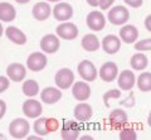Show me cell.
Wrapping results in <instances>:
<instances>
[{
    "label": "cell",
    "instance_id": "cell-1",
    "mask_svg": "<svg viewBox=\"0 0 151 140\" xmlns=\"http://www.w3.org/2000/svg\"><path fill=\"white\" fill-rule=\"evenodd\" d=\"M30 130L29 123L23 119V118H17L14 119L10 125H9V134L14 139H24L28 136Z\"/></svg>",
    "mask_w": 151,
    "mask_h": 140
},
{
    "label": "cell",
    "instance_id": "cell-2",
    "mask_svg": "<svg viewBox=\"0 0 151 140\" xmlns=\"http://www.w3.org/2000/svg\"><path fill=\"white\" fill-rule=\"evenodd\" d=\"M107 19L113 25H124L130 19V12L124 5H116L110 9L107 14Z\"/></svg>",
    "mask_w": 151,
    "mask_h": 140
},
{
    "label": "cell",
    "instance_id": "cell-3",
    "mask_svg": "<svg viewBox=\"0 0 151 140\" xmlns=\"http://www.w3.org/2000/svg\"><path fill=\"white\" fill-rule=\"evenodd\" d=\"M54 82L59 90H67L74 82V72L70 68H60L55 73Z\"/></svg>",
    "mask_w": 151,
    "mask_h": 140
},
{
    "label": "cell",
    "instance_id": "cell-4",
    "mask_svg": "<svg viewBox=\"0 0 151 140\" xmlns=\"http://www.w3.org/2000/svg\"><path fill=\"white\" fill-rule=\"evenodd\" d=\"M54 19L58 22H67L73 17V8L70 4L65 1H58L55 3L54 8L52 9Z\"/></svg>",
    "mask_w": 151,
    "mask_h": 140
},
{
    "label": "cell",
    "instance_id": "cell-5",
    "mask_svg": "<svg viewBox=\"0 0 151 140\" xmlns=\"http://www.w3.org/2000/svg\"><path fill=\"white\" fill-rule=\"evenodd\" d=\"M78 33L79 32H78L77 25H76L74 23H70V22L60 23L55 29V34L58 35V38H62V39H65V40L76 39Z\"/></svg>",
    "mask_w": 151,
    "mask_h": 140
},
{
    "label": "cell",
    "instance_id": "cell-6",
    "mask_svg": "<svg viewBox=\"0 0 151 140\" xmlns=\"http://www.w3.org/2000/svg\"><path fill=\"white\" fill-rule=\"evenodd\" d=\"M77 71L79 73V76H81L86 82H92V81L96 80L97 76H98V71H97L96 66L88 59H84L78 64Z\"/></svg>",
    "mask_w": 151,
    "mask_h": 140
},
{
    "label": "cell",
    "instance_id": "cell-7",
    "mask_svg": "<svg viewBox=\"0 0 151 140\" xmlns=\"http://www.w3.org/2000/svg\"><path fill=\"white\" fill-rule=\"evenodd\" d=\"M87 27L93 32H101L103 28L106 27V18L103 15L102 12L93 10L89 12L86 18Z\"/></svg>",
    "mask_w": 151,
    "mask_h": 140
},
{
    "label": "cell",
    "instance_id": "cell-8",
    "mask_svg": "<svg viewBox=\"0 0 151 140\" xmlns=\"http://www.w3.org/2000/svg\"><path fill=\"white\" fill-rule=\"evenodd\" d=\"M47 63H48V59L45 57V53L42 52H33L27 59V67L33 72H39L44 69Z\"/></svg>",
    "mask_w": 151,
    "mask_h": 140
},
{
    "label": "cell",
    "instance_id": "cell-9",
    "mask_svg": "<svg viewBox=\"0 0 151 140\" xmlns=\"http://www.w3.org/2000/svg\"><path fill=\"white\" fill-rule=\"evenodd\" d=\"M117 85L122 91H131L136 85V76L130 69H124L121 73L117 74Z\"/></svg>",
    "mask_w": 151,
    "mask_h": 140
},
{
    "label": "cell",
    "instance_id": "cell-10",
    "mask_svg": "<svg viewBox=\"0 0 151 140\" xmlns=\"http://www.w3.org/2000/svg\"><path fill=\"white\" fill-rule=\"evenodd\" d=\"M22 109H23L24 115L27 116V118H29V119L39 118V116L42 115V113H43V106H42V104L38 100L32 99V97L23 104Z\"/></svg>",
    "mask_w": 151,
    "mask_h": 140
},
{
    "label": "cell",
    "instance_id": "cell-11",
    "mask_svg": "<svg viewBox=\"0 0 151 140\" xmlns=\"http://www.w3.org/2000/svg\"><path fill=\"white\" fill-rule=\"evenodd\" d=\"M117 74H119V67L115 62H106L103 63L100 71H98V76L101 77L103 82H113L116 80Z\"/></svg>",
    "mask_w": 151,
    "mask_h": 140
},
{
    "label": "cell",
    "instance_id": "cell-12",
    "mask_svg": "<svg viewBox=\"0 0 151 140\" xmlns=\"http://www.w3.org/2000/svg\"><path fill=\"white\" fill-rule=\"evenodd\" d=\"M70 87H72V95L77 101H87L91 96V87L84 81L73 82Z\"/></svg>",
    "mask_w": 151,
    "mask_h": 140
},
{
    "label": "cell",
    "instance_id": "cell-13",
    "mask_svg": "<svg viewBox=\"0 0 151 140\" xmlns=\"http://www.w3.org/2000/svg\"><path fill=\"white\" fill-rule=\"evenodd\" d=\"M127 121H129V116H127L126 111H124L122 109L112 110L108 115V123L111 124L113 129H122L127 125Z\"/></svg>",
    "mask_w": 151,
    "mask_h": 140
},
{
    "label": "cell",
    "instance_id": "cell-14",
    "mask_svg": "<svg viewBox=\"0 0 151 140\" xmlns=\"http://www.w3.org/2000/svg\"><path fill=\"white\" fill-rule=\"evenodd\" d=\"M6 76L10 81L14 82H22L25 80L27 69L25 66L22 63H10L6 68Z\"/></svg>",
    "mask_w": 151,
    "mask_h": 140
},
{
    "label": "cell",
    "instance_id": "cell-15",
    "mask_svg": "<svg viewBox=\"0 0 151 140\" xmlns=\"http://www.w3.org/2000/svg\"><path fill=\"white\" fill-rule=\"evenodd\" d=\"M60 47V40L57 34H45L40 39V48L45 53H55Z\"/></svg>",
    "mask_w": 151,
    "mask_h": 140
},
{
    "label": "cell",
    "instance_id": "cell-16",
    "mask_svg": "<svg viewBox=\"0 0 151 140\" xmlns=\"http://www.w3.org/2000/svg\"><path fill=\"white\" fill-rule=\"evenodd\" d=\"M73 115H74L76 120L81 121V123H86V121H88L93 115L92 106L89 104H87V102L81 101L79 104L76 105L74 110H73Z\"/></svg>",
    "mask_w": 151,
    "mask_h": 140
},
{
    "label": "cell",
    "instance_id": "cell-17",
    "mask_svg": "<svg viewBox=\"0 0 151 140\" xmlns=\"http://www.w3.org/2000/svg\"><path fill=\"white\" fill-rule=\"evenodd\" d=\"M33 18L39 22H44L50 17L52 14V8L48 1H39L37 3L32 9Z\"/></svg>",
    "mask_w": 151,
    "mask_h": 140
},
{
    "label": "cell",
    "instance_id": "cell-18",
    "mask_svg": "<svg viewBox=\"0 0 151 140\" xmlns=\"http://www.w3.org/2000/svg\"><path fill=\"white\" fill-rule=\"evenodd\" d=\"M121 48V39L115 34H108L102 39V49L107 54H115Z\"/></svg>",
    "mask_w": 151,
    "mask_h": 140
},
{
    "label": "cell",
    "instance_id": "cell-19",
    "mask_svg": "<svg viewBox=\"0 0 151 140\" xmlns=\"http://www.w3.org/2000/svg\"><path fill=\"white\" fill-rule=\"evenodd\" d=\"M121 42H125L127 44L135 43L139 38V30L137 28L132 24H126L120 29V37Z\"/></svg>",
    "mask_w": 151,
    "mask_h": 140
},
{
    "label": "cell",
    "instance_id": "cell-20",
    "mask_svg": "<svg viewBox=\"0 0 151 140\" xmlns=\"http://www.w3.org/2000/svg\"><path fill=\"white\" fill-rule=\"evenodd\" d=\"M79 133H81V130H79L78 124L76 121L69 120L63 125L60 136L64 140H76L79 138Z\"/></svg>",
    "mask_w": 151,
    "mask_h": 140
},
{
    "label": "cell",
    "instance_id": "cell-21",
    "mask_svg": "<svg viewBox=\"0 0 151 140\" xmlns=\"http://www.w3.org/2000/svg\"><path fill=\"white\" fill-rule=\"evenodd\" d=\"M40 99L47 105H52L58 102L62 99V91L55 87H45L43 91L40 92Z\"/></svg>",
    "mask_w": 151,
    "mask_h": 140
},
{
    "label": "cell",
    "instance_id": "cell-22",
    "mask_svg": "<svg viewBox=\"0 0 151 140\" xmlns=\"http://www.w3.org/2000/svg\"><path fill=\"white\" fill-rule=\"evenodd\" d=\"M5 35L8 37V39L13 42L14 44H18V45H23L27 43V35L24 32H22L19 28L17 27H8L5 29Z\"/></svg>",
    "mask_w": 151,
    "mask_h": 140
},
{
    "label": "cell",
    "instance_id": "cell-23",
    "mask_svg": "<svg viewBox=\"0 0 151 140\" xmlns=\"http://www.w3.org/2000/svg\"><path fill=\"white\" fill-rule=\"evenodd\" d=\"M17 18V10L13 4L1 1L0 3V22L10 23Z\"/></svg>",
    "mask_w": 151,
    "mask_h": 140
},
{
    "label": "cell",
    "instance_id": "cell-24",
    "mask_svg": "<svg viewBox=\"0 0 151 140\" xmlns=\"http://www.w3.org/2000/svg\"><path fill=\"white\" fill-rule=\"evenodd\" d=\"M81 45L84 51H87V52H96V51H98V48L101 47V43H100V40H98L96 34L88 33L82 38Z\"/></svg>",
    "mask_w": 151,
    "mask_h": 140
},
{
    "label": "cell",
    "instance_id": "cell-25",
    "mask_svg": "<svg viewBox=\"0 0 151 140\" xmlns=\"http://www.w3.org/2000/svg\"><path fill=\"white\" fill-rule=\"evenodd\" d=\"M130 64L132 69H135V71H144L149 66V58L144 53H135L131 57Z\"/></svg>",
    "mask_w": 151,
    "mask_h": 140
},
{
    "label": "cell",
    "instance_id": "cell-26",
    "mask_svg": "<svg viewBox=\"0 0 151 140\" xmlns=\"http://www.w3.org/2000/svg\"><path fill=\"white\" fill-rule=\"evenodd\" d=\"M23 93L28 97H34L39 93V83L34 80H27L22 86Z\"/></svg>",
    "mask_w": 151,
    "mask_h": 140
},
{
    "label": "cell",
    "instance_id": "cell-27",
    "mask_svg": "<svg viewBox=\"0 0 151 140\" xmlns=\"http://www.w3.org/2000/svg\"><path fill=\"white\" fill-rule=\"evenodd\" d=\"M137 87L141 92L151 91V73L150 72H142L137 77Z\"/></svg>",
    "mask_w": 151,
    "mask_h": 140
},
{
    "label": "cell",
    "instance_id": "cell-28",
    "mask_svg": "<svg viewBox=\"0 0 151 140\" xmlns=\"http://www.w3.org/2000/svg\"><path fill=\"white\" fill-rule=\"evenodd\" d=\"M34 133L37 135H39V136H45V135H48L49 131L48 129H47V124H45V118H37L35 123H34Z\"/></svg>",
    "mask_w": 151,
    "mask_h": 140
},
{
    "label": "cell",
    "instance_id": "cell-29",
    "mask_svg": "<svg viewBox=\"0 0 151 140\" xmlns=\"http://www.w3.org/2000/svg\"><path fill=\"white\" fill-rule=\"evenodd\" d=\"M120 139L121 140H136L137 139V134L132 128H126L124 126L120 131Z\"/></svg>",
    "mask_w": 151,
    "mask_h": 140
},
{
    "label": "cell",
    "instance_id": "cell-30",
    "mask_svg": "<svg viewBox=\"0 0 151 140\" xmlns=\"http://www.w3.org/2000/svg\"><path fill=\"white\" fill-rule=\"evenodd\" d=\"M135 49L139 51V52H149L151 49V39L147 38V39H142V40H136L135 43Z\"/></svg>",
    "mask_w": 151,
    "mask_h": 140
},
{
    "label": "cell",
    "instance_id": "cell-31",
    "mask_svg": "<svg viewBox=\"0 0 151 140\" xmlns=\"http://www.w3.org/2000/svg\"><path fill=\"white\" fill-rule=\"evenodd\" d=\"M45 124H47V129H48L49 134L57 131L59 129V121L55 118H45Z\"/></svg>",
    "mask_w": 151,
    "mask_h": 140
},
{
    "label": "cell",
    "instance_id": "cell-32",
    "mask_svg": "<svg viewBox=\"0 0 151 140\" xmlns=\"http://www.w3.org/2000/svg\"><path fill=\"white\" fill-rule=\"evenodd\" d=\"M120 96H121V91L120 90H110L108 92H106L105 95H103V101H105L106 107L110 106V104H108V100H110V99H119Z\"/></svg>",
    "mask_w": 151,
    "mask_h": 140
},
{
    "label": "cell",
    "instance_id": "cell-33",
    "mask_svg": "<svg viewBox=\"0 0 151 140\" xmlns=\"http://www.w3.org/2000/svg\"><path fill=\"white\" fill-rule=\"evenodd\" d=\"M10 86V80L5 76H0V93L5 92Z\"/></svg>",
    "mask_w": 151,
    "mask_h": 140
},
{
    "label": "cell",
    "instance_id": "cell-34",
    "mask_svg": "<svg viewBox=\"0 0 151 140\" xmlns=\"http://www.w3.org/2000/svg\"><path fill=\"white\" fill-rule=\"evenodd\" d=\"M124 1L131 8H140L144 4V0H124Z\"/></svg>",
    "mask_w": 151,
    "mask_h": 140
},
{
    "label": "cell",
    "instance_id": "cell-35",
    "mask_svg": "<svg viewBox=\"0 0 151 140\" xmlns=\"http://www.w3.org/2000/svg\"><path fill=\"white\" fill-rule=\"evenodd\" d=\"M113 3H115V0H101L98 6H100L102 10H107V9H110L112 6Z\"/></svg>",
    "mask_w": 151,
    "mask_h": 140
},
{
    "label": "cell",
    "instance_id": "cell-36",
    "mask_svg": "<svg viewBox=\"0 0 151 140\" xmlns=\"http://www.w3.org/2000/svg\"><path fill=\"white\" fill-rule=\"evenodd\" d=\"M5 113H6V104L4 100H0V120L4 118Z\"/></svg>",
    "mask_w": 151,
    "mask_h": 140
},
{
    "label": "cell",
    "instance_id": "cell-37",
    "mask_svg": "<svg viewBox=\"0 0 151 140\" xmlns=\"http://www.w3.org/2000/svg\"><path fill=\"white\" fill-rule=\"evenodd\" d=\"M86 1H87L91 6H94V8H96V6L100 5V1H101V0H86Z\"/></svg>",
    "mask_w": 151,
    "mask_h": 140
},
{
    "label": "cell",
    "instance_id": "cell-38",
    "mask_svg": "<svg viewBox=\"0 0 151 140\" xmlns=\"http://www.w3.org/2000/svg\"><path fill=\"white\" fill-rule=\"evenodd\" d=\"M150 22H151V15H147V17H146V19H145V25L147 27V30H149V32L151 30V27H150Z\"/></svg>",
    "mask_w": 151,
    "mask_h": 140
},
{
    "label": "cell",
    "instance_id": "cell-39",
    "mask_svg": "<svg viewBox=\"0 0 151 140\" xmlns=\"http://www.w3.org/2000/svg\"><path fill=\"white\" fill-rule=\"evenodd\" d=\"M15 1L18 3V4H28L30 1V0H15Z\"/></svg>",
    "mask_w": 151,
    "mask_h": 140
},
{
    "label": "cell",
    "instance_id": "cell-40",
    "mask_svg": "<svg viewBox=\"0 0 151 140\" xmlns=\"http://www.w3.org/2000/svg\"><path fill=\"white\" fill-rule=\"evenodd\" d=\"M81 139H82V140H86V139H87V140H92L93 138H92V136H89V135H84V136H82Z\"/></svg>",
    "mask_w": 151,
    "mask_h": 140
},
{
    "label": "cell",
    "instance_id": "cell-41",
    "mask_svg": "<svg viewBox=\"0 0 151 140\" xmlns=\"http://www.w3.org/2000/svg\"><path fill=\"white\" fill-rule=\"evenodd\" d=\"M3 33H4V28H3V24H1V23H0V38H1Z\"/></svg>",
    "mask_w": 151,
    "mask_h": 140
},
{
    "label": "cell",
    "instance_id": "cell-42",
    "mask_svg": "<svg viewBox=\"0 0 151 140\" xmlns=\"http://www.w3.org/2000/svg\"><path fill=\"white\" fill-rule=\"evenodd\" d=\"M28 139H30V140H33V139H42V136H37V135H33V136H28Z\"/></svg>",
    "mask_w": 151,
    "mask_h": 140
},
{
    "label": "cell",
    "instance_id": "cell-43",
    "mask_svg": "<svg viewBox=\"0 0 151 140\" xmlns=\"http://www.w3.org/2000/svg\"><path fill=\"white\" fill-rule=\"evenodd\" d=\"M48 3H58V1H62V0H45Z\"/></svg>",
    "mask_w": 151,
    "mask_h": 140
},
{
    "label": "cell",
    "instance_id": "cell-44",
    "mask_svg": "<svg viewBox=\"0 0 151 140\" xmlns=\"http://www.w3.org/2000/svg\"><path fill=\"white\" fill-rule=\"evenodd\" d=\"M0 139H5V136H4V135H0Z\"/></svg>",
    "mask_w": 151,
    "mask_h": 140
}]
</instances>
